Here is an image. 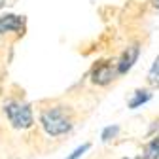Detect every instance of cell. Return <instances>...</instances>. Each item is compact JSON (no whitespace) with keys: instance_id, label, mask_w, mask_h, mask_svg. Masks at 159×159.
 I'll list each match as a JSON object with an SVG mask.
<instances>
[{"instance_id":"7a4b0ae2","label":"cell","mask_w":159,"mask_h":159,"mask_svg":"<svg viewBox=\"0 0 159 159\" xmlns=\"http://www.w3.org/2000/svg\"><path fill=\"white\" fill-rule=\"evenodd\" d=\"M4 112L10 119V123L15 129H29L34 121L32 117V110L29 104L25 102H19V101H10L4 104Z\"/></svg>"},{"instance_id":"8992f818","label":"cell","mask_w":159,"mask_h":159,"mask_svg":"<svg viewBox=\"0 0 159 159\" xmlns=\"http://www.w3.org/2000/svg\"><path fill=\"white\" fill-rule=\"evenodd\" d=\"M140 159H159V136L150 140L144 148V155Z\"/></svg>"},{"instance_id":"4fadbf2b","label":"cell","mask_w":159,"mask_h":159,"mask_svg":"<svg viewBox=\"0 0 159 159\" xmlns=\"http://www.w3.org/2000/svg\"><path fill=\"white\" fill-rule=\"evenodd\" d=\"M127 159H140V157H127Z\"/></svg>"},{"instance_id":"9c48e42d","label":"cell","mask_w":159,"mask_h":159,"mask_svg":"<svg viewBox=\"0 0 159 159\" xmlns=\"http://www.w3.org/2000/svg\"><path fill=\"white\" fill-rule=\"evenodd\" d=\"M89 148H91V144H89V142H85L84 146L76 148V150H74V152H72V153H70V155L66 157V159H80V157H82V155H84V153H85V152H87Z\"/></svg>"},{"instance_id":"8fae6325","label":"cell","mask_w":159,"mask_h":159,"mask_svg":"<svg viewBox=\"0 0 159 159\" xmlns=\"http://www.w3.org/2000/svg\"><path fill=\"white\" fill-rule=\"evenodd\" d=\"M152 4H153V6H155L157 10H159V0H152Z\"/></svg>"},{"instance_id":"7c38bea8","label":"cell","mask_w":159,"mask_h":159,"mask_svg":"<svg viewBox=\"0 0 159 159\" xmlns=\"http://www.w3.org/2000/svg\"><path fill=\"white\" fill-rule=\"evenodd\" d=\"M4 4H6V0H0V8H2Z\"/></svg>"},{"instance_id":"277c9868","label":"cell","mask_w":159,"mask_h":159,"mask_svg":"<svg viewBox=\"0 0 159 159\" xmlns=\"http://www.w3.org/2000/svg\"><path fill=\"white\" fill-rule=\"evenodd\" d=\"M114 76H116V70L106 61H101V63L93 68V82L98 84V85H106L108 82H112V80H114Z\"/></svg>"},{"instance_id":"ba28073f","label":"cell","mask_w":159,"mask_h":159,"mask_svg":"<svg viewBox=\"0 0 159 159\" xmlns=\"http://www.w3.org/2000/svg\"><path fill=\"white\" fill-rule=\"evenodd\" d=\"M148 82L153 85V87H159V57H155V61L148 72Z\"/></svg>"},{"instance_id":"52a82bcc","label":"cell","mask_w":159,"mask_h":159,"mask_svg":"<svg viewBox=\"0 0 159 159\" xmlns=\"http://www.w3.org/2000/svg\"><path fill=\"white\" fill-rule=\"evenodd\" d=\"M152 98V95L148 93V91H144V89H138V91H134V97L129 101V108H138L140 104H144V102H148Z\"/></svg>"},{"instance_id":"6da1fadb","label":"cell","mask_w":159,"mask_h":159,"mask_svg":"<svg viewBox=\"0 0 159 159\" xmlns=\"http://www.w3.org/2000/svg\"><path fill=\"white\" fill-rule=\"evenodd\" d=\"M40 121H42V127L46 129V133L51 136H61L72 129V121L63 106L46 108L40 116Z\"/></svg>"},{"instance_id":"3957f363","label":"cell","mask_w":159,"mask_h":159,"mask_svg":"<svg viewBox=\"0 0 159 159\" xmlns=\"http://www.w3.org/2000/svg\"><path fill=\"white\" fill-rule=\"evenodd\" d=\"M25 29V17L21 15H2L0 17V34H6V32H21Z\"/></svg>"},{"instance_id":"5b68a950","label":"cell","mask_w":159,"mask_h":159,"mask_svg":"<svg viewBox=\"0 0 159 159\" xmlns=\"http://www.w3.org/2000/svg\"><path fill=\"white\" fill-rule=\"evenodd\" d=\"M138 46H129L125 51H123V55H121V59H119V63H117V74H125L127 70H131V66L134 65V61L138 59Z\"/></svg>"},{"instance_id":"30bf717a","label":"cell","mask_w":159,"mask_h":159,"mask_svg":"<svg viewBox=\"0 0 159 159\" xmlns=\"http://www.w3.org/2000/svg\"><path fill=\"white\" fill-rule=\"evenodd\" d=\"M117 131H119L117 125H114V127H106V129L102 131V140L106 142V140H110V138H114V136L117 134Z\"/></svg>"}]
</instances>
